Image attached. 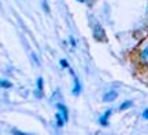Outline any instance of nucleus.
Returning a JSON list of instances; mask_svg holds the SVG:
<instances>
[{
	"mask_svg": "<svg viewBox=\"0 0 148 135\" xmlns=\"http://www.w3.org/2000/svg\"><path fill=\"white\" fill-rule=\"evenodd\" d=\"M71 72V75H73V77H74V87H73V95H79L81 94V90H82V86H81V83H79V80H78V77L75 76V73H74L73 70H70Z\"/></svg>",
	"mask_w": 148,
	"mask_h": 135,
	"instance_id": "obj_1",
	"label": "nucleus"
},
{
	"mask_svg": "<svg viewBox=\"0 0 148 135\" xmlns=\"http://www.w3.org/2000/svg\"><path fill=\"white\" fill-rule=\"evenodd\" d=\"M111 113H112V110H111V109H107L106 112L99 117V124H100L101 127H107V125H108V119H110Z\"/></svg>",
	"mask_w": 148,
	"mask_h": 135,
	"instance_id": "obj_2",
	"label": "nucleus"
},
{
	"mask_svg": "<svg viewBox=\"0 0 148 135\" xmlns=\"http://www.w3.org/2000/svg\"><path fill=\"white\" fill-rule=\"evenodd\" d=\"M56 109H58L59 113L63 116L64 121H67V120H69V112H67V108H66L64 105H62V103H56Z\"/></svg>",
	"mask_w": 148,
	"mask_h": 135,
	"instance_id": "obj_3",
	"label": "nucleus"
},
{
	"mask_svg": "<svg viewBox=\"0 0 148 135\" xmlns=\"http://www.w3.org/2000/svg\"><path fill=\"white\" fill-rule=\"evenodd\" d=\"M116 97H118L116 91L111 90V91H108V92H106V94H104V97H103V101H104V102H112V101H114Z\"/></svg>",
	"mask_w": 148,
	"mask_h": 135,
	"instance_id": "obj_4",
	"label": "nucleus"
},
{
	"mask_svg": "<svg viewBox=\"0 0 148 135\" xmlns=\"http://www.w3.org/2000/svg\"><path fill=\"white\" fill-rule=\"evenodd\" d=\"M42 84H44L42 77H38V79H37V88H36V92H34L37 98H41L42 97Z\"/></svg>",
	"mask_w": 148,
	"mask_h": 135,
	"instance_id": "obj_5",
	"label": "nucleus"
},
{
	"mask_svg": "<svg viewBox=\"0 0 148 135\" xmlns=\"http://www.w3.org/2000/svg\"><path fill=\"white\" fill-rule=\"evenodd\" d=\"M55 119H56V127H58V128H62V127L64 125V123H66V121H64V119H63V116L58 112V113H56V116H55Z\"/></svg>",
	"mask_w": 148,
	"mask_h": 135,
	"instance_id": "obj_6",
	"label": "nucleus"
},
{
	"mask_svg": "<svg viewBox=\"0 0 148 135\" xmlns=\"http://www.w3.org/2000/svg\"><path fill=\"white\" fill-rule=\"evenodd\" d=\"M130 106H132V101H125L123 103L119 105V110H126V109H129Z\"/></svg>",
	"mask_w": 148,
	"mask_h": 135,
	"instance_id": "obj_7",
	"label": "nucleus"
},
{
	"mask_svg": "<svg viewBox=\"0 0 148 135\" xmlns=\"http://www.w3.org/2000/svg\"><path fill=\"white\" fill-rule=\"evenodd\" d=\"M0 84H1V87H3V88H10V87H11L10 81H5V80H1V83H0Z\"/></svg>",
	"mask_w": 148,
	"mask_h": 135,
	"instance_id": "obj_8",
	"label": "nucleus"
},
{
	"mask_svg": "<svg viewBox=\"0 0 148 135\" xmlns=\"http://www.w3.org/2000/svg\"><path fill=\"white\" fill-rule=\"evenodd\" d=\"M59 64H60V66H62V68H69V62H67V60H60V62H59Z\"/></svg>",
	"mask_w": 148,
	"mask_h": 135,
	"instance_id": "obj_9",
	"label": "nucleus"
},
{
	"mask_svg": "<svg viewBox=\"0 0 148 135\" xmlns=\"http://www.w3.org/2000/svg\"><path fill=\"white\" fill-rule=\"evenodd\" d=\"M141 57H143L145 61H148V47L145 50H143V53H141Z\"/></svg>",
	"mask_w": 148,
	"mask_h": 135,
	"instance_id": "obj_10",
	"label": "nucleus"
},
{
	"mask_svg": "<svg viewBox=\"0 0 148 135\" xmlns=\"http://www.w3.org/2000/svg\"><path fill=\"white\" fill-rule=\"evenodd\" d=\"M32 58H33V61H34L36 65H40V61H38V58H37V55L34 54V53H32Z\"/></svg>",
	"mask_w": 148,
	"mask_h": 135,
	"instance_id": "obj_11",
	"label": "nucleus"
},
{
	"mask_svg": "<svg viewBox=\"0 0 148 135\" xmlns=\"http://www.w3.org/2000/svg\"><path fill=\"white\" fill-rule=\"evenodd\" d=\"M143 117H144V119H145V120H148V108H147V109H145V110H144V112H143Z\"/></svg>",
	"mask_w": 148,
	"mask_h": 135,
	"instance_id": "obj_12",
	"label": "nucleus"
},
{
	"mask_svg": "<svg viewBox=\"0 0 148 135\" xmlns=\"http://www.w3.org/2000/svg\"><path fill=\"white\" fill-rule=\"evenodd\" d=\"M70 44H71L73 47H75V46H77V43H75V40H74V37H70Z\"/></svg>",
	"mask_w": 148,
	"mask_h": 135,
	"instance_id": "obj_13",
	"label": "nucleus"
},
{
	"mask_svg": "<svg viewBox=\"0 0 148 135\" xmlns=\"http://www.w3.org/2000/svg\"><path fill=\"white\" fill-rule=\"evenodd\" d=\"M77 1H79V3H84L85 0H77Z\"/></svg>",
	"mask_w": 148,
	"mask_h": 135,
	"instance_id": "obj_14",
	"label": "nucleus"
}]
</instances>
